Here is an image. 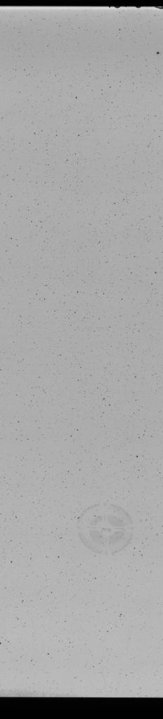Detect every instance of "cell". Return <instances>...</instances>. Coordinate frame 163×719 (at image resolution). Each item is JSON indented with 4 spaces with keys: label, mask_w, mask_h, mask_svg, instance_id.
I'll list each match as a JSON object with an SVG mask.
<instances>
[{
    "label": "cell",
    "mask_w": 163,
    "mask_h": 719,
    "mask_svg": "<svg viewBox=\"0 0 163 719\" xmlns=\"http://www.w3.org/2000/svg\"><path fill=\"white\" fill-rule=\"evenodd\" d=\"M77 530L87 548L98 554L114 555L129 544L133 524L124 508L102 503L88 507L80 514Z\"/></svg>",
    "instance_id": "obj_1"
}]
</instances>
